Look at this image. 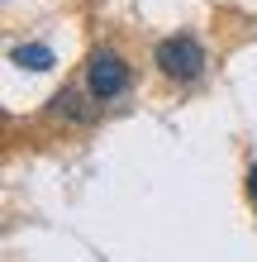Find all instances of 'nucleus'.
Listing matches in <instances>:
<instances>
[{
	"label": "nucleus",
	"mask_w": 257,
	"mask_h": 262,
	"mask_svg": "<svg viewBox=\"0 0 257 262\" xmlns=\"http://www.w3.org/2000/svg\"><path fill=\"white\" fill-rule=\"evenodd\" d=\"M153 62H157V72L167 76V81L191 86V81H200V72H205V48H200L195 34H167L153 48Z\"/></svg>",
	"instance_id": "obj_1"
},
{
	"label": "nucleus",
	"mask_w": 257,
	"mask_h": 262,
	"mask_svg": "<svg viewBox=\"0 0 257 262\" xmlns=\"http://www.w3.org/2000/svg\"><path fill=\"white\" fill-rule=\"evenodd\" d=\"M124 91H129V62L114 48H96L86 62V96L105 105V100H119Z\"/></svg>",
	"instance_id": "obj_2"
},
{
	"label": "nucleus",
	"mask_w": 257,
	"mask_h": 262,
	"mask_svg": "<svg viewBox=\"0 0 257 262\" xmlns=\"http://www.w3.org/2000/svg\"><path fill=\"white\" fill-rule=\"evenodd\" d=\"M10 57H14L19 67H34V72H48V67H53V53L43 48V43H24V48H14Z\"/></svg>",
	"instance_id": "obj_3"
},
{
	"label": "nucleus",
	"mask_w": 257,
	"mask_h": 262,
	"mask_svg": "<svg viewBox=\"0 0 257 262\" xmlns=\"http://www.w3.org/2000/svg\"><path fill=\"white\" fill-rule=\"evenodd\" d=\"M248 195L257 200V162H252V172H248Z\"/></svg>",
	"instance_id": "obj_4"
}]
</instances>
